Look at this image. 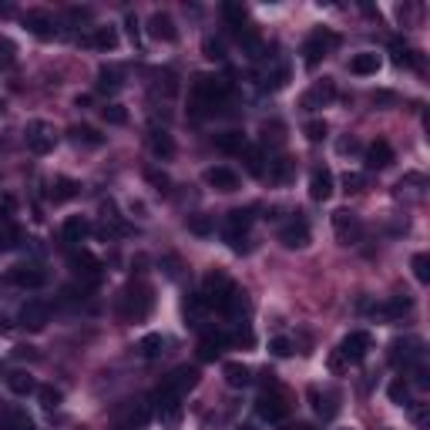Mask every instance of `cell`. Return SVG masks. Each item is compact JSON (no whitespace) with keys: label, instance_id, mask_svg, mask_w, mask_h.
Here are the masks:
<instances>
[{"label":"cell","instance_id":"cell-1","mask_svg":"<svg viewBox=\"0 0 430 430\" xmlns=\"http://www.w3.org/2000/svg\"><path fill=\"white\" fill-rule=\"evenodd\" d=\"M226 98H228V81H222V77L199 75L192 81V101L199 108V115H215Z\"/></svg>","mask_w":430,"mask_h":430},{"label":"cell","instance_id":"cell-2","mask_svg":"<svg viewBox=\"0 0 430 430\" xmlns=\"http://www.w3.org/2000/svg\"><path fill=\"white\" fill-rule=\"evenodd\" d=\"M152 306H155L152 289H148L145 282H131L125 289V296H121V320L138 323V320H145V316L152 313Z\"/></svg>","mask_w":430,"mask_h":430},{"label":"cell","instance_id":"cell-3","mask_svg":"<svg viewBox=\"0 0 430 430\" xmlns=\"http://www.w3.org/2000/svg\"><path fill=\"white\" fill-rule=\"evenodd\" d=\"M192 387H199V370L195 367H178V370H172L168 377L158 383V390H155V400H182Z\"/></svg>","mask_w":430,"mask_h":430},{"label":"cell","instance_id":"cell-4","mask_svg":"<svg viewBox=\"0 0 430 430\" xmlns=\"http://www.w3.org/2000/svg\"><path fill=\"white\" fill-rule=\"evenodd\" d=\"M235 293H239V289H235V282H232L226 273H219V269H215V273H208V276H205L202 300L208 306H215L219 313H226V306L232 303V296H235Z\"/></svg>","mask_w":430,"mask_h":430},{"label":"cell","instance_id":"cell-5","mask_svg":"<svg viewBox=\"0 0 430 430\" xmlns=\"http://www.w3.org/2000/svg\"><path fill=\"white\" fill-rule=\"evenodd\" d=\"M424 360H427V350H424V343L413 340V336H407V340H393V343H390V363H393V367L410 370V367H420Z\"/></svg>","mask_w":430,"mask_h":430},{"label":"cell","instance_id":"cell-6","mask_svg":"<svg viewBox=\"0 0 430 430\" xmlns=\"http://www.w3.org/2000/svg\"><path fill=\"white\" fill-rule=\"evenodd\" d=\"M373 350V336L367 333V329H353V333H346L343 336V343H340V350L336 353L343 356L346 363H360L363 356Z\"/></svg>","mask_w":430,"mask_h":430},{"label":"cell","instance_id":"cell-7","mask_svg":"<svg viewBox=\"0 0 430 430\" xmlns=\"http://www.w3.org/2000/svg\"><path fill=\"white\" fill-rule=\"evenodd\" d=\"M255 413H259L262 420H269V424H279V420L289 417V400H286L279 390H266V393L255 400Z\"/></svg>","mask_w":430,"mask_h":430},{"label":"cell","instance_id":"cell-8","mask_svg":"<svg viewBox=\"0 0 430 430\" xmlns=\"http://www.w3.org/2000/svg\"><path fill=\"white\" fill-rule=\"evenodd\" d=\"M148 417H152V410L145 400H128L115 417V430H141L148 424Z\"/></svg>","mask_w":430,"mask_h":430},{"label":"cell","instance_id":"cell-9","mask_svg":"<svg viewBox=\"0 0 430 430\" xmlns=\"http://www.w3.org/2000/svg\"><path fill=\"white\" fill-rule=\"evenodd\" d=\"M71 269H75V276H81V282L95 286L101 279V259L91 255L88 249H77V253H71Z\"/></svg>","mask_w":430,"mask_h":430},{"label":"cell","instance_id":"cell-10","mask_svg":"<svg viewBox=\"0 0 430 430\" xmlns=\"http://www.w3.org/2000/svg\"><path fill=\"white\" fill-rule=\"evenodd\" d=\"M51 320V306L41 303V300H30V303L21 306V326L30 329V333H41Z\"/></svg>","mask_w":430,"mask_h":430},{"label":"cell","instance_id":"cell-11","mask_svg":"<svg viewBox=\"0 0 430 430\" xmlns=\"http://www.w3.org/2000/svg\"><path fill=\"white\" fill-rule=\"evenodd\" d=\"M24 141L34 155H48L54 148V131L44 125V121H30L24 131Z\"/></svg>","mask_w":430,"mask_h":430},{"label":"cell","instance_id":"cell-12","mask_svg":"<svg viewBox=\"0 0 430 430\" xmlns=\"http://www.w3.org/2000/svg\"><path fill=\"white\" fill-rule=\"evenodd\" d=\"M333 228H336V235H340V242H343V246H350V242H356V239L363 235L360 219H356L353 212H346V208L333 212Z\"/></svg>","mask_w":430,"mask_h":430},{"label":"cell","instance_id":"cell-13","mask_svg":"<svg viewBox=\"0 0 430 430\" xmlns=\"http://www.w3.org/2000/svg\"><path fill=\"white\" fill-rule=\"evenodd\" d=\"M148 37L162 41V44H175V41H178L175 21H172V17H168L165 10H155L152 17H148Z\"/></svg>","mask_w":430,"mask_h":430},{"label":"cell","instance_id":"cell-14","mask_svg":"<svg viewBox=\"0 0 430 430\" xmlns=\"http://www.w3.org/2000/svg\"><path fill=\"white\" fill-rule=\"evenodd\" d=\"M7 279L14 286H21V289H44L48 286V273L41 266H14Z\"/></svg>","mask_w":430,"mask_h":430},{"label":"cell","instance_id":"cell-15","mask_svg":"<svg viewBox=\"0 0 430 430\" xmlns=\"http://www.w3.org/2000/svg\"><path fill=\"white\" fill-rule=\"evenodd\" d=\"M205 185L215 188V192H235L239 188V175L228 165H212V168H205Z\"/></svg>","mask_w":430,"mask_h":430},{"label":"cell","instance_id":"cell-16","mask_svg":"<svg viewBox=\"0 0 430 430\" xmlns=\"http://www.w3.org/2000/svg\"><path fill=\"white\" fill-rule=\"evenodd\" d=\"M279 242H282L286 249H303V246H309V226H306L303 219L286 222L282 232H279Z\"/></svg>","mask_w":430,"mask_h":430},{"label":"cell","instance_id":"cell-17","mask_svg":"<svg viewBox=\"0 0 430 430\" xmlns=\"http://www.w3.org/2000/svg\"><path fill=\"white\" fill-rule=\"evenodd\" d=\"M329 44H336V37L333 34H313L309 41L303 44V61H306V68H316L323 57H326V48Z\"/></svg>","mask_w":430,"mask_h":430},{"label":"cell","instance_id":"cell-18","mask_svg":"<svg viewBox=\"0 0 430 430\" xmlns=\"http://www.w3.org/2000/svg\"><path fill=\"white\" fill-rule=\"evenodd\" d=\"M24 27L37 37V41H54V37H57V27H54V21L44 14V10H30L24 17Z\"/></svg>","mask_w":430,"mask_h":430},{"label":"cell","instance_id":"cell-19","mask_svg":"<svg viewBox=\"0 0 430 430\" xmlns=\"http://www.w3.org/2000/svg\"><path fill=\"white\" fill-rule=\"evenodd\" d=\"M309 199H316V202H326L333 199V172L329 168H313V175H309Z\"/></svg>","mask_w":430,"mask_h":430},{"label":"cell","instance_id":"cell-20","mask_svg":"<svg viewBox=\"0 0 430 430\" xmlns=\"http://www.w3.org/2000/svg\"><path fill=\"white\" fill-rule=\"evenodd\" d=\"M380 54L377 51H360V54H353L350 57V75H356V77H370V75H377L380 71Z\"/></svg>","mask_w":430,"mask_h":430},{"label":"cell","instance_id":"cell-21","mask_svg":"<svg viewBox=\"0 0 430 430\" xmlns=\"http://www.w3.org/2000/svg\"><path fill=\"white\" fill-rule=\"evenodd\" d=\"M410 300L407 296H393V300H387V303H377L370 313L377 316V320H400V316H407L410 313Z\"/></svg>","mask_w":430,"mask_h":430},{"label":"cell","instance_id":"cell-22","mask_svg":"<svg viewBox=\"0 0 430 430\" xmlns=\"http://www.w3.org/2000/svg\"><path fill=\"white\" fill-rule=\"evenodd\" d=\"M84 44L95 48V51H115L118 48V30L115 27H91V34L84 37Z\"/></svg>","mask_w":430,"mask_h":430},{"label":"cell","instance_id":"cell-23","mask_svg":"<svg viewBox=\"0 0 430 430\" xmlns=\"http://www.w3.org/2000/svg\"><path fill=\"white\" fill-rule=\"evenodd\" d=\"M363 158H367V168H387V165L393 162V148H390V141L377 138L373 145H367Z\"/></svg>","mask_w":430,"mask_h":430},{"label":"cell","instance_id":"cell-24","mask_svg":"<svg viewBox=\"0 0 430 430\" xmlns=\"http://www.w3.org/2000/svg\"><path fill=\"white\" fill-rule=\"evenodd\" d=\"M336 98V88H333V81H320V84H313L309 91L303 95V108H323V104H329Z\"/></svg>","mask_w":430,"mask_h":430},{"label":"cell","instance_id":"cell-25","mask_svg":"<svg viewBox=\"0 0 430 430\" xmlns=\"http://www.w3.org/2000/svg\"><path fill=\"white\" fill-rule=\"evenodd\" d=\"M61 235H64V242H84L91 235V222L84 215H68L61 226Z\"/></svg>","mask_w":430,"mask_h":430},{"label":"cell","instance_id":"cell-26","mask_svg":"<svg viewBox=\"0 0 430 430\" xmlns=\"http://www.w3.org/2000/svg\"><path fill=\"white\" fill-rule=\"evenodd\" d=\"M226 346H228L226 333H208V336H202V343H199V360L212 363V360H219V356H222Z\"/></svg>","mask_w":430,"mask_h":430},{"label":"cell","instance_id":"cell-27","mask_svg":"<svg viewBox=\"0 0 430 430\" xmlns=\"http://www.w3.org/2000/svg\"><path fill=\"white\" fill-rule=\"evenodd\" d=\"M293 175H296V162L293 158L279 155L276 162H269V182L273 185H286V182H293Z\"/></svg>","mask_w":430,"mask_h":430},{"label":"cell","instance_id":"cell-28","mask_svg":"<svg viewBox=\"0 0 430 430\" xmlns=\"http://www.w3.org/2000/svg\"><path fill=\"white\" fill-rule=\"evenodd\" d=\"M7 387H10V393H17V397H30V393H37V380L30 377L27 370H14V373H7Z\"/></svg>","mask_w":430,"mask_h":430},{"label":"cell","instance_id":"cell-29","mask_svg":"<svg viewBox=\"0 0 430 430\" xmlns=\"http://www.w3.org/2000/svg\"><path fill=\"white\" fill-rule=\"evenodd\" d=\"M212 141H215L219 152H226V155H242V148L249 145L242 131H222V135H215Z\"/></svg>","mask_w":430,"mask_h":430},{"label":"cell","instance_id":"cell-30","mask_svg":"<svg viewBox=\"0 0 430 430\" xmlns=\"http://www.w3.org/2000/svg\"><path fill=\"white\" fill-rule=\"evenodd\" d=\"M222 373H226V383H228V387H235V390H239V387H249V383H253V370H249L246 363H235V360L222 367Z\"/></svg>","mask_w":430,"mask_h":430},{"label":"cell","instance_id":"cell-31","mask_svg":"<svg viewBox=\"0 0 430 430\" xmlns=\"http://www.w3.org/2000/svg\"><path fill=\"white\" fill-rule=\"evenodd\" d=\"M158 420H162V427L175 430L178 424H182V404L178 400H158Z\"/></svg>","mask_w":430,"mask_h":430},{"label":"cell","instance_id":"cell-32","mask_svg":"<svg viewBox=\"0 0 430 430\" xmlns=\"http://www.w3.org/2000/svg\"><path fill=\"white\" fill-rule=\"evenodd\" d=\"M253 208H232L228 212V235H246L253 226Z\"/></svg>","mask_w":430,"mask_h":430},{"label":"cell","instance_id":"cell-33","mask_svg":"<svg viewBox=\"0 0 430 430\" xmlns=\"http://www.w3.org/2000/svg\"><path fill=\"white\" fill-rule=\"evenodd\" d=\"M68 135H71V141H77V145H88V148H98V145H104V138L91 125H71V128H68Z\"/></svg>","mask_w":430,"mask_h":430},{"label":"cell","instance_id":"cell-34","mask_svg":"<svg viewBox=\"0 0 430 430\" xmlns=\"http://www.w3.org/2000/svg\"><path fill=\"white\" fill-rule=\"evenodd\" d=\"M165 346H168V340H165L162 333H148V336H141L138 353H141V356H162V353H165Z\"/></svg>","mask_w":430,"mask_h":430},{"label":"cell","instance_id":"cell-35","mask_svg":"<svg viewBox=\"0 0 430 430\" xmlns=\"http://www.w3.org/2000/svg\"><path fill=\"white\" fill-rule=\"evenodd\" d=\"M3 430H34V420H30V413L27 410H7L3 413Z\"/></svg>","mask_w":430,"mask_h":430},{"label":"cell","instance_id":"cell-36","mask_svg":"<svg viewBox=\"0 0 430 430\" xmlns=\"http://www.w3.org/2000/svg\"><path fill=\"white\" fill-rule=\"evenodd\" d=\"M77 192H81V185H77V182H71V178H57V182H54V188H51V199H54V202H71Z\"/></svg>","mask_w":430,"mask_h":430},{"label":"cell","instance_id":"cell-37","mask_svg":"<svg viewBox=\"0 0 430 430\" xmlns=\"http://www.w3.org/2000/svg\"><path fill=\"white\" fill-rule=\"evenodd\" d=\"M118 88H121V71H118V68H101V71H98V91L115 95Z\"/></svg>","mask_w":430,"mask_h":430},{"label":"cell","instance_id":"cell-38","mask_svg":"<svg viewBox=\"0 0 430 430\" xmlns=\"http://www.w3.org/2000/svg\"><path fill=\"white\" fill-rule=\"evenodd\" d=\"M152 152L158 158H172L175 155V141H172L168 131H152Z\"/></svg>","mask_w":430,"mask_h":430},{"label":"cell","instance_id":"cell-39","mask_svg":"<svg viewBox=\"0 0 430 430\" xmlns=\"http://www.w3.org/2000/svg\"><path fill=\"white\" fill-rule=\"evenodd\" d=\"M309 400H313V410L320 413V417H333L336 413V397L333 393H320V390H309Z\"/></svg>","mask_w":430,"mask_h":430},{"label":"cell","instance_id":"cell-40","mask_svg":"<svg viewBox=\"0 0 430 430\" xmlns=\"http://www.w3.org/2000/svg\"><path fill=\"white\" fill-rule=\"evenodd\" d=\"M387 393H390V400H393L397 407H410V383H407L404 377L393 380V383L387 387Z\"/></svg>","mask_w":430,"mask_h":430},{"label":"cell","instance_id":"cell-41","mask_svg":"<svg viewBox=\"0 0 430 430\" xmlns=\"http://www.w3.org/2000/svg\"><path fill=\"white\" fill-rule=\"evenodd\" d=\"M286 84H289V68H286V64L262 77V91H279V88H286Z\"/></svg>","mask_w":430,"mask_h":430},{"label":"cell","instance_id":"cell-42","mask_svg":"<svg viewBox=\"0 0 430 430\" xmlns=\"http://www.w3.org/2000/svg\"><path fill=\"white\" fill-rule=\"evenodd\" d=\"M242 158H246V168H249L253 175H266V168H262V148L246 145V148H242Z\"/></svg>","mask_w":430,"mask_h":430},{"label":"cell","instance_id":"cell-43","mask_svg":"<svg viewBox=\"0 0 430 430\" xmlns=\"http://www.w3.org/2000/svg\"><path fill=\"white\" fill-rule=\"evenodd\" d=\"M410 266H413V276H417V282H424V286H427V282H430V255L427 253H417L413 259H410Z\"/></svg>","mask_w":430,"mask_h":430},{"label":"cell","instance_id":"cell-44","mask_svg":"<svg viewBox=\"0 0 430 430\" xmlns=\"http://www.w3.org/2000/svg\"><path fill=\"white\" fill-rule=\"evenodd\" d=\"M303 135L309 138V141H313V145H320V141H323V138L329 135V125H326V121H320V118H316V121H306Z\"/></svg>","mask_w":430,"mask_h":430},{"label":"cell","instance_id":"cell-45","mask_svg":"<svg viewBox=\"0 0 430 430\" xmlns=\"http://www.w3.org/2000/svg\"><path fill=\"white\" fill-rule=\"evenodd\" d=\"M101 118L108 121V125H128V111L121 108V104H104Z\"/></svg>","mask_w":430,"mask_h":430},{"label":"cell","instance_id":"cell-46","mask_svg":"<svg viewBox=\"0 0 430 430\" xmlns=\"http://www.w3.org/2000/svg\"><path fill=\"white\" fill-rule=\"evenodd\" d=\"M222 14H226L228 24L242 30V24H246V7H242V3H222Z\"/></svg>","mask_w":430,"mask_h":430},{"label":"cell","instance_id":"cell-47","mask_svg":"<svg viewBox=\"0 0 430 430\" xmlns=\"http://www.w3.org/2000/svg\"><path fill=\"white\" fill-rule=\"evenodd\" d=\"M37 400L44 410H54V407H61V390H54V387H37Z\"/></svg>","mask_w":430,"mask_h":430},{"label":"cell","instance_id":"cell-48","mask_svg":"<svg viewBox=\"0 0 430 430\" xmlns=\"http://www.w3.org/2000/svg\"><path fill=\"white\" fill-rule=\"evenodd\" d=\"M202 51H205V57H208V61H226V44H222L219 37H205Z\"/></svg>","mask_w":430,"mask_h":430},{"label":"cell","instance_id":"cell-49","mask_svg":"<svg viewBox=\"0 0 430 430\" xmlns=\"http://www.w3.org/2000/svg\"><path fill=\"white\" fill-rule=\"evenodd\" d=\"M185 226H188V232H195V235H212V228H215L208 215H188Z\"/></svg>","mask_w":430,"mask_h":430},{"label":"cell","instance_id":"cell-50","mask_svg":"<svg viewBox=\"0 0 430 430\" xmlns=\"http://www.w3.org/2000/svg\"><path fill=\"white\" fill-rule=\"evenodd\" d=\"M393 64H397V68H417V57H413L410 48H404V44H393Z\"/></svg>","mask_w":430,"mask_h":430},{"label":"cell","instance_id":"cell-51","mask_svg":"<svg viewBox=\"0 0 430 430\" xmlns=\"http://www.w3.org/2000/svg\"><path fill=\"white\" fill-rule=\"evenodd\" d=\"M269 353L279 356V360H286V356H293V343H289L286 336H273V340H269Z\"/></svg>","mask_w":430,"mask_h":430},{"label":"cell","instance_id":"cell-52","mask_svg":"<svg viewBox=\"0 0 430 430\" xmlns=\"http://www.w3.org/2000/svg\"><path fill=\"white\" fill-rule=\"evenodd\" d=\"M14 212H17V199L14 195H0V222H10Z\"/></svg>","mask_w":430,"mask_h":430},{"label":"cell","instance_id":"cell-53","mask_svg":"<svg viewBox=\"0 0 430 430\" xmlns=\"http://www.w3.org/2000/svg\"><path fill=\"white\" fill-rule=\"evenodd\" d=\"M363 185H367V178L360 175V172H346L343 175V188L346 192H363Z\"/></svg>","mask_w":430,"mask_h":430},{"label":"cell","instance_id":"cell-54","mask_svg":"<svg viewBox=\"0 0 430 430\" xmlns=\"http://www.w3.org/2000/svg\"><path fill=\"white\" fill-rule=\"evenodd\" d=\"M145 175H148V182H152V185H158V188H162V192H165V188H168V185H172V178L165 175V172H155V168H148V172H145Z\"/></svg>","mask_w":430,"mask_h":430},{"label":"cell","instance_id":"cell-55","mask_svg":"<svg viewBox=\"0 0 430 430\" xmlns=\"http://www.w3.org/2000/svg\"><path fill=\"white\" fill-rule=\"evenodd\" d=\"M68 17H71V21H91V7H71Z\"/></svg>","mask_w":430,"mask_h":430},{"label":"cell","instance_id":"cell-56","mask_svg":"<svg viewBox=\"0 0 430 430\" xmlns=\"http://www.w3.org/2000/svg\"><path fill=\"white\" fill-rule=\"evenodd\" d=\"M336 148H340L343 155H353V152H360V141H356V138H343Z\"/></svg>","mask_w":430,"mask_h":430},{"label":"cell","instance_id":"cell-57","mask_svg":"<svg viewBox=\"0 0 430 430\" xmlns=\"http://www.w3.org/2000/svg\"><path fill=\"white\" fill-rule=\"evenodd\" d=\"M125 27H128V34H131V41H138L141 30H138V17H135V14H128L125 17Z\"/></svg>","mask_w":430,"mask_h":430},{"label":"cell","instance_id":"cell-58","mask_svg":"<svg viewBox=\"0 0 430 430\" xmlns=\"http://www.w3.org/2000/svg\"><path fill=\"white\" fill-rule=\"evenodd\" d=\"M286 430H316V427H309V424H293V427H286Z\"/></svg>","mask_w":430,"mask_h":430},{"label":"cell","instance_id":"cell-59","mask_svg":"<svg viewBox=\"0 0 430 430\" xmlns=\"http://www.w3.org/2000/svg\"><path fill=\"white\" fill-rule=\"evenodd\" d=\"M7 61H10V54H0V68H3V64H7Z\"/></svg>","mask_w":430,"mask_h":430},{"label":"cell","instance_id":"cell-60","mask_svg":"<svg viewBox=\"0 0 430 430\" xmlns=\"http://www.w3.org/2000/svg\"><path fill=\"white\" fill-rule=\"evenodd\" d=\"M239 430H253V427H239Z\"/></svg>","mask_w":430,"mask_h":430},{"label":"cell","instance_id":"cell-61","mask_svg":"<svg viewBox=\"0 0 430 430\" xmlns=\"http://www.w3.org/2000/svg\"><path fill=\"white\" fill-rule=\"evenodd\" d=\"M0 108H3V104H0Z\"/></svg>","mask_w":430,"mask_h":430}]
</instances>
